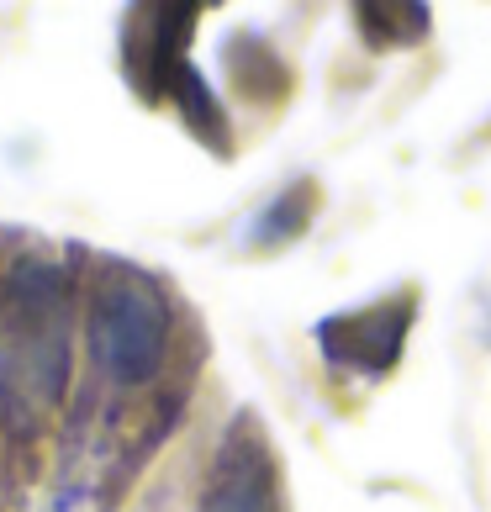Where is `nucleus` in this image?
I'll use <instances>...</instances> for the list:
<instances>
[{"label": "nucleus", "instance_id": "1", "mask_svg": "<svg viewBox=\"0 0 491 512\" xmlns=\"http://www.w3.org/2000/svg\"><path fill=\"white\" fill-rule=\"evenodd\" d=\"M69 381V280L53 264H22L0 286V402L43 412Z\"/></svg>", "mask_w": 491, "mask_h": 512}, {"label": "nucleus", "instance_id": "2", "mask_svg": "<svg viewBox=\"0 0 491 512\" xmlns=\"http://www.w3.org/2000/svg\"><path fill=\"white\" fill-rule=\"evenodd\" d=\"M90 344L111 381L143 386L154 381V370L164 365L169 344V307L159 286L138 270H106L96 301H90Z\"/></svg>", "mask_w": 491, "mask_h": 512}, {"label": "nucleus", "instance_id": "3", "mask_svg": "<svg viewBox=\"0 0 491 512\" xmlns=\"http://www.w3.org/2000/svg\"><path fill=\"white\" fill-rule=\"evenodd\" d=\"M412 328V301H386V307H370L360 317H333L317 328V344L333 365L349 370H391L396 354H402V338Z\"/></svg>", "mask_w": 491, "mask_h": 512}, {"label": "nucleus", "instance_id": "4", "mask_svg": "<svg viewBox=\"0 0 491 512\" xmlns=\"http://www.w3.org/2000/svg\"><path fill=\"white\" fill-rule=\"evenodd\" d=\"M201 512H270V465H264V454L228 460V470L212 486V497L201 502Z\"/></svg>", "mask_w": 491, "mask_h": 512}, {"label": "nucleus", "instance_id": "5", "mask_svg": "<svg viewBox=\"0 0 491 512\" xmlns=\"http://www.w3.org/2000/svg\"><path fill=\"white\" fill-rule=\"evenodd\" d=\"M307 217H312V191L301 185V191H291V206H286V212H280V201L270 206V217H264V233L291 238V233H301V227H307Z\"/></svg>", "mask_w": 491, "mask_h": 512}]
</instances>
